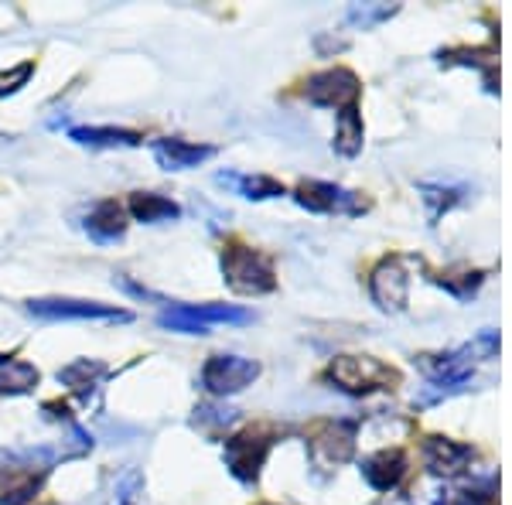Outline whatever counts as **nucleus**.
Segmentation results:
<instances>
[{
  "label": "nucleus",
  "mask_w": 512,
  "mask_h": 505,
  "mask_svg": "<svg viewBox=\"0 0 512 505\" xmlns=\"http://www.w3.org/2000/svg\"><path fill=\"white\" fill-rule=\"evenodd\" d=\"M69 137L82 147H137L144 140L137 130L123 127H72Z\"/></svg>",
  "instance_id": "dca6fc26"
},
{
  "label": "nucleus",
  "mask_w": 512,
  "mask_h": 505,
  "mask_svg": "<svg viewBox=\"0 0 512 505\" xmlns=\"http://www.w3.org/2000/svg\"><path fill=\"white\" fill-rule=\"evenodd\" d=\"M461 195H465V188H458V185H420V198L427 202L431 222L441 219V212L454 209V205L461 202Z\"/></svg>",
  "instance_id": "4be33fe9"
},
{
  "label": "nucleus",
  "mask_w": 512,
  "mask_h": 505,
  "mask_svg": "<svg viewBox=\"0 0 512 505\" xmlns=\"http://www.w3.org/2000/svg\"><path fill=\"white\" fill-rule=\"evenodd\" d=\"M31 72H35V62H21L18 69L4 72V76H0V96H11V93H18V89L24 86V82L31 79Z\"/></svg>",
  "instance_id": "a878e982"
},
{
  "label": "nucleus",
  "mask_w": 512,
  "mask_h": 505,
  "mask_svg": "<svg viewBox=\"0 0 512 505\" xmlns=\"http://www.w3.org/2000/svg\"><path fill=\"white\" fill-rule=\"evenodd\" d=\"M355 451V424L349 420H321L311 430V458L321 465H345Z\"/></svg>",
  "instance_id": "9b49d317"
},
{
  "label": "nucleus",
  "mask_w": 512,
  "mask_h": 505,
  "mask_svg": "<svg viewBox=\"0 0 512 505\" xmlns=\"http://www.w3.org/2000/svg\"><path fill=\"white\" fill-rule=\"evenodd\" d=\"M253 314L236 304H175L158 318L161 328L181 335H209L219 325H246Z\"/></svg>",
  "instance_id": "20e7f679"
},
{
  "label": "nucleus",
  "mask_w": 512,
  "mask_h": 505,
  "mask_svg": "<svg viewBox=\"0 0 512 505\" xmlns=\"http://www.w3.org/2000/svg\"><path fill=\"white\" fill-rule=\"evenodd\" d=\"M130 215H134L137 222H147V226H154V222H168V219H178L181 209L171 198L164 195H154V192H134L130 195Z\"/></svg>",
  "instance_id": "f3484780"
},
{
  "label": "nucleus",
  "mask_w": 512,
  "mask_h": 505,
  "mask_svg": "<svg viewBox=\"0 0 512 505\" xmlns=\"http://www.w3.org/2000/svg\"><path fill=\"white\" fill-rule=\"evenodd\" d=\"M103 376H106V366L96 359H76L72 366L59 369V383H65L72 393L82 396V400H89V393L99 386V379Z\"/></svg>",
  "instance_id": "a211bd4d"
},
{
  "label": "nucleus",
  "mask_w": 512,
  "mask_h": 505,
  "mask_svg": "<svg viewBox=\"0 0 512 505\" xmlns=\"http://www.w3.org/2000/svg\"><path fill=\"white\" fill-rule=\"evenodd\" d=\"M154 161L168 171H185V168H198L202 161H209L216 154V147L209 144H188V140H178V137H164V140H154Z\"/></svg>",
  "instance_id": "ddd939ff"
},
{
  "label": "nucleus",
  "mask_w": 512,
  "mask_h": 505,
  "mask_svg": "<svg viewBox=\"0 0 512 505\" xmlns=\"http://www.w3.org/2000/svg\"><path fill=\"white\" fill-rule=\"evenodd\" d=\"M219 185H229L236 188V195L243 198H253V202H263V198H280L284 195V185L267 175H229V171H222L216 178Z\"/></svg>",
  "instance_id": "6ab92c4d"
},
{
  "label": "nucleus",
  "mask_w": 512,
  "mask_h": 505,
  "mask_svg": "<svg viewBox=\"0 0 512 505\" xmlns=\"http://www.w3.org/2000/svg\"><path fill=\"white\" fill-rule=\"evenodd\" d=\"M362 93V82L352 69H325L304 82V96L315 106H335L338 113L352 110Z\"/></svg>",
  "instance_id": "0eeeda50"
},
{
  "label": "nucleus",
  "mask_w": 512,
  "mask_h": 505,
  "mask_svg": "<svg viewBox=\"0 0 512 505\" xmlns=\"http://www.w3.org/2000/svg\"><path fill=\"white\" fill-rule=\"evenodd\" d=\"M325 379L335 383L342 393L366 396L376 393V389H393L400 383V372L373 359V355H338L332 366L325 369Z\"/></svg>",
  "instance_id": "f257e3e1"
},
{
  "label": "nucleus",
  "mask_w": 512,
  "mask_h": 505,
  "mask_svg": "<svg viewBox=\"0 0 512 505\" xmlns=\"http://www.w3.org/2000/svg\"><path fill=\"white\" fill-rule=\"evenodd\" d=\"M86 233L96 239V243H117L127 233V215H123V205L113 202V198H103V202L93 205V212L86 215Z\"/></svg>",
  "instance_id": "2eb2a0df"
},
{
  "label": "nucleus",
  "mask_w": 512,
  "mask_h": 505,
  "mask_svg": "<svg viewBox=\"0 0 512 505\" xmlns=\"http://www.w3.org/2000/svg\"><path fill=\"white\" fill-rule=\"evenodd\" d=\"M424 461L434 475H458L475 461V451L468 444H458L451 437H427L424 441Z\"/></svg>",
  "instance_id": "f8f14e48"
},
{
  "label": "nucleus",
  "mask_w": 512,
  "mask_h": 505,
  "mask_svg": "<svg viewBox=\"0 0 512 505\" xmlns=\"http://www.w3.org/2000/svg\"><path fill=\"white\" fill-rule=\"evenodd\" d=\"M41 488V475H21V478H7L4 485H0V505H28L35 502Z\"/></svg>",
  "instance_id": "5701e85b"
},
{
  "label": "nucleus",
  "mask_w": 512,
  "mask_h": 505,
  "mask_svg": "<svg viewBox=\"0 0 512 505\" xmlns=\"http://www.w3.org/2000/svg\"><path fill=\"white\" fill-rule=\"evenodd\" d=\"M297 205L308 212H321V215H332V212H345V215H362L369 209V202L362 195L349 192L342 185H332V181H304L297 188Z\"/></svg>",
  "instance_id": "1a4fd4ad"
},
{
  "label": "nucleus",
  "mask_w": 512,
  "mask_h": 505,
  "mask_svg": "<svg viewBox=\"0 0 512 505\" xmlns=\"http://www.w3.org/2000/svg\"><path fill=\"white\" fill-rule=\"evenodd\" d=\"M335 151L342 157H355L362 151V120L359 110H342L338 113V127H335Z\"/></svg>",
  "instance_id": "412c9836"
},
{
  "label": "nucleus",
  "mask_w": 512,
  "mask_h": 505,
  "mask_svg": "<svg viewBox=\"0 0 512 505\" xmlns=\"http://www.w3.org/2000/svg\"><path fill=\"white\" fill-rule=\"evenodd\" d=\"M369 294L383 311H403L410 301V273L400 256H386L369 273Z\"/></svg>",
  "instance_id": "9d476101"
},
{
  "label": "nucleus",
  "mask_w": 512,
  "mask_h": 505,
  "mask_svg": "<svg viewBox=\"0 0 512 505\" xmlns=\"http://www.w3.org/2000/svg\"><path fill=\"white\" fill-rule=\"evenodd\" d=\"M222 277L236 294H270L277 287L270 256L243 243H229L222 250Z\"/></svg>",
  "instance_id": "7ed1b4c3"
},
{
  "label": "nucleus",
  "mask_w": 512,
  "mask_h": 505,
  "mask_svg": "<svg viewBox=\"0 0 512 505\" xmlns=\"http://www.w3.org/2000/svg\"><path fill=\"white\" fill-rule=\"evenodd\" d=\"M236 420V410L233 407H216V403H205V407L195 410V427L202 430H222Z\"/></svg>",
  "instance_id": "b1692460"
},
{
  "label": "nucleus",
  "mask_w": 512,
  "mask_h": 505,
  "mask_svg": "<svg viewBox=\"0 0 512 505\" xmlns=\"http://www.w3.org/2000/svg\"><path fill=\"white\" fill-rule=\"evenodd\" d=\"M362 475L366 482L376 488V492H390V488L400 485V478L407 475V454L396 451V447H383V451L369 454L362 461Z\"/></svg>",
  "instance_id": "4468645a"
},
{
  "label": "nucleus",
  "mask_w": 512,
  "mask_h": 505,
  "mask_svg": "<svg viewBox=\"0 0 512 505\" xmlns=\"http://www.w3.org/2000/svg\"><path fill=\"white\" fill-rule=\"evenodd\" d=\"M38 386V369L24 359H11V355H0V393L18 396Z\"/></svg>",
  "instance_id": "aec40b11"
},
{
  "label": "nucleus",
  "mask_w": 512,
  "mask_h": 505,
  "mask_svg": "<svg viewBox=\"0 0 512 505\" xmlns=\"http://www.w3.org/2000/svg\"><path fill=\"white\" fill-rule=\"evenodd\" d=\"M260 376V362L243 355H212L202 369V386L216 396H233Z\"/></svg>",
  "instance_id": "6e6552de"
},
{
  "label": "nucleus",
  "mask_w": 512,
  "mask_h": 505,
  "mask_svg": "<svg viewBox=\"0 0 512 505\" xmlns=\"http://www.w3.org/2000/svg\"><path fill=\"white\" fill-rule=\"evenodd\" d=\"M28 311L41 321H130V311L99 301H72V297H41L28 304Z\"/></svg>",
  "instance_id": "423d86ee"
},
{
  "label": "nucleus",
  "mask_w": 512,
  "mask_h": 505,
  "mask_svg": "<svg viewBox=\"0 0 512 505\" xmlns=\"http://www.w3.org/2000/svg\"><path fill=\"white\" fill-rule=\"evenodd\" d=\"M495 355H499V335L485 328L475 335V342H465L461 349L424 355L420 366L431 372V383H465V379H472L475 362H489Z\"/></svg>",
  "instance_id": "f03ea898"
},
{
  "label": "nucleus",
  "mask_w": 512,
  "mask_h": 505,
  "mask_svg": "<svg viewBox=\"0 0 512 505\" xmlns=\"http://www.w3.org/2000/svg\"><path fill=\"white\" fill-rule=\"evenodd\" d=\"M396 14V7H390V4H352L349 7V21H355V24H362V28H373L376 21H386V18H393Z\"/></svg>",
  "instance_id": "393cba45"
},
{
  "label": "nucleus",
  "mask_w": 512,
  "mask_h": 505,
  "mask_svg": "<svg viewBox=\"0 0 512 505\" xmlns=\"http://www.w3.org/2000/svg\"><path fill=\"white\" fill-rule=\"evenodd\" d=\"M270 447H274V430L267 427H250L243 434L229 437L226 441V468L233 471L243 485H253L260 478V468L267 461Z\"/></svg>",
  "instance_id": "39448f33"
}]
</instances>
